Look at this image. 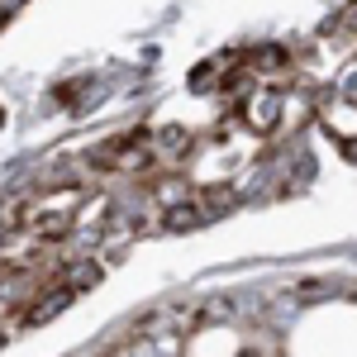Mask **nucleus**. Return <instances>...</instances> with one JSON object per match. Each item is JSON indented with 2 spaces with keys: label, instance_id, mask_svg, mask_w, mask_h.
Segmentation results:
<instances>
[{
  "label": "nucleus",
  "instance_id": "obj_1",
  "mask_svg": "<svg viewBox=\"0 0 357 357\" xmlns=\"http://www.w3.org/2000/svg\"><path fill=\"white\" fill-rule=\"evenodd\" d=\"M243 119L252 134H272L276 124H281V96L276 91H252L243 105Z\"/></svg>",
  "mask_w": 357,
  "mask_h": 357
},
{
  "label": "nucleus",
  "instance_id": "obj_2",
  "mask_svg": "<svg viewBox=\"0 0 357 357\" xmlns=\"http://www.w3.org/2000/svg\"><path fill=\"white\" fill-rule=\"evenodd\" d=\"M324 129H329L333 138H343V143H357V105L353 100L324 105Z\"/></svg>",
  "mask_w": 357,
  "mask_h": 357
},
{
  "label": "nucleus",
  "instance_id": "obj_3",
  "mask_svg": "<svg viewBox=\"0 0 357 357\" xmlns=\"http://www.w3.org/2000/svg\"><path fill=\"white\" fill-rule=\"evenodd\" d=\"M96 281H100V262H72L62 286H67V291H86V286H96Z\"/></svg>",
  "mask_w": 357,
  "mask_h": 357
},
{
  "label": "nucleus",
  "instance_id": "obj_4",
  "mask_svg": "<svg viewBox=\"0 0 357 357\" xmlns=\"http://www.w3.org/2000/svg\"><path fill=\"white\" fill-rule=\"evenodd\" d=\"M205 215H200V205H176V210H167L162 224L167 229H191V224H200Z\"/></svg>",
  "mask_w": 357,
  "mask_h": 357
},
{
  "label": "nucleus",
  "instance_id": "obj_5",
  "mask_svg": "<svg viewBox=\"0 0 357 357\" xmlns=\"http://www.w3.org/2000/svg\"><path fill=\"white\" fill-rule=\"evenodd\" d=\"M158 200H162L167 210L186 205V181H162V186H158Z\"/></svg>",
  "mask_w": 357,
  "mask_h": 357
},
{
  "label": "nucleus",
  "instance_id": "obj_6",
  "mask_svg": "<svg viewBox=\"0 0 357 357\" xmlns=\"http://www.w3.org/2000/svg\"><path fill=\"white\" fill-rule=\"evenodd\" d=\"M252 62H257V67H286V53H281V48H257Z\"/></svg>",
  "mask_w": 357,
  "mask_h": 357
},
{
  "label": "nucleus",
  "instance_id": "obj_7",
  "mask_svg": "<svg viewBox=\"0 0 357 357\" xmlns=\"http://www.w3.org/2000/svg\"><path fill=\"white\" fill-rule=\"evenodd\" d=\"M162 148H167V153H181V148H186V129H167Z\"/></svg>",
  "mask_w": 357,
  "mask_h": 357
},
{
  "label": "nucleus",
  "instance_id": "obj_8",
  "mask_svg": "<svg viewBox=\"0 0 357 357\" xmlns=\"http://www.w3.org/2000/svg\"><path fill=\"white\" fill-rule=\"evenodd\" d=\"M343 100H353V105H357V77H353L348 86H343Z\"/></svg>",
  "mask_w": 357,
  "mask_h": 357
},
{
  "label": "nucleus",
  "instance_id": "obj_9",
  "mask_svg": "<svg viewBox=\"0 0 357 357\" xmlns=\"http://www.w3.org/2000/svg\"><path fill=\"white\" fill-rule=\"evenodd\" d=\"M5 10H10V5H0V24H5Z\"/></svg>",
  "mask_w": 357,
  "mask_h": 357
},
{
  "label": "nucleus",
  "instance_id": "obj_10",
  "mask_svg": "<svg viewBox=\"0 0 357 357\" xmlns=\"http://www.w3.org/2000/svg\"><path fill=\"white\" fill-rule=\"evenodd\" d=\"M243 357H257V353H243Z\"/></svg>",
  "mask_w": 357,
  "mask_h": 357
}]
</instances>
